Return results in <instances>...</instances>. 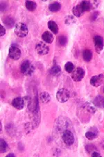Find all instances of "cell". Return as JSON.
<instances>
[{
  "label": "cell",
  "mask_w": 104,
  "mask_h": 157,
  "mask_svg": "<svg viewBox=\"0 0 104 157\" xmlns=\"http://www.w3.org/2000/svg\"><path fill=\"white\" fill-rule=\"evenodd\" d=\"M20 71L24 75L31 76L33 74L35 71V67L29 61L25 60L21 64Z\"/></svg>",
  "instance_id": "6da1fadb"
},
{
  "label": "cell",
  "mask_w": 104,
  "mask_h": 157,
  "mask_svg": "<svg viewBox=\"0 0 104 157\" xmlns=\"http://www.w3.org/2000/svg\"><path fill=\"white\" fill-rule=\"evenodd\" d=\"M14 32L17 36L20 38H24L28 35V29L27 26L23 22H18L15 26Z\"/></svg>",
  "instance_id": "7a4b0ae2"
},
{
  "label": "cell",
  "mask_w": 104,
  "mask_h": 157,
  "mask_svg": "<svg viewBox=\"0 0 104 157\" xmlns=\"http://www.w3.org/2000/svg\"><path fill=\"white\" fill-rule=\"evenodd\" d=\"M62 140L63 143L67 146H71L74 143V136L70 130L65 129L62 133Z\"/></svg>",
  "instance_id": "3957f363"
},
{
  "label": "cell",
  "mask_w": 104,
  "mask_h": 157,
  "mask_svg": "<svg viewBox=\"0 0 104 157\" xmlns=\"http://www.w3.org/2000/svg\"><path fill=\"white\" fill-rule=\"evenodd\" d=\"M70 97V92L66 88L59 89L56 93V99L61 103L66 102L69 100Z\"/></svg>",
  "instance_id": "277c9868"
},
{
  "label": "cell",
  "mask_w": 104,
  "mask_h": 157,
  "mask_svg": "<svg viewBox=\"0 0 104 157\" xmlns=\"http://www.w3.org/2000/svg\"><path fill=\"white\" fill-rule=\"evenodd\" d=\"M85 75V72L84 69L78 67V68L74 69V70L73 71L72 73V78L74 81L79 82L84 78Z\"/></svg>",
  "instance_id": "5b68a950"
},
{
  "label": "cell",
  "mask_w": 104,
  "mask_h": 157,
  "mask_svg": "<svg viewBox=\"0 0 104 157\" xmlns=\"http://www.w3.org/2000/svg\"><path fill=\"white\" fill-rule=\"evenodd\" d=\"M21 50L17 46L12 45L9 49V56L13 60H18L21 56Z\"/></svg>",
  "instance_id": "8992f818"
},
{
  "label": "cell",
  "mask_w": 104,
  "mask_h": 157,
  "mask_svg": "<svg viewBox=\"0 0 104 157\" xmlns=\"http://www.w3.org/2000/svg\"><path fill=\"white\" fill-rule=\"evenodd\" d=\"M36 51L39 55H46L49 53V47L43 42H39L36 45Z\"/></svg>",
  "instance_id": "52a82bcc"
},
{
  "label": "cell",
  "mask_w": 104,
  "mask_h": 157,
  "mask_svg": "<svg viewBox=\"0 0 104 157\" xmlns=\"http://www.w3.org/2000/svg\"><path fill=\"white\" fill-rule=\"evenodd\" d=\"M94 47L97 53L100 54L103 50L104 47V41L103 38L100 36H96L94 38Z\"/></svg>",
  "instance_id": "ba28073f"
},
{
  "label": "cell",
  "mask_w": 104,
  "mask_h": 157,
  "mask_svg": "<svg viewBox=\"0 0 104 157\" xmlns=\"http://www.w3.org/2000/svg\"><path fill=\"white\" fill-rule=\"evenodd\" d=\"M104 80V74H100L99 75H95L93 76L90 79V83L92 86L94 87H99V86H101L103 83V81Z\"/></svg>",
  "instance_id": "9c48e42d"
},
{
  "label": "cell",
  "mask_w": 104,
  "mask_h": 157,
  "mask_svg": "<svg viewBox=\"0 0 104 157\" xmlns=\"http://www.w3.org/2000/svg\"><path fill=\"white\" fill-rule=\"evenodd\" d=\"M24 99L25 98L20 97H16L12 101V106L17 110H22L24 108L25 104H26V101Z\"/></svg>",
  "instance_id": "30bf717a"
},
{
  "label": "cell",
  "mask_w": 104,
  "mask_h": 157,
  "mask_svg": "<svg viewBox=\"0 0 104 157\" xmlns=\"http://www.w3.org/2000/svg\"><path fill=\"white\" fill-rule=\"evenodd\" d=\"M98 135H99V131H98L97 128L95 127L90 128V129L86 132L85 134L86 138L88 140H90V141L97 138Z\"/></svg>",
  "instance_id": "8fae6325"
},
{
  "label": "cell",
  "mask_w": 104,
  "mask_h": 157,
  "mask_svg": "<svg viewBox=\"0 0 104 157\" xmlns=\"http://www.w3.org/2000/svg\"><path fill=\"white\" fill-rule=\"evenodd\" d=\"M93 104L96 107L99 108H104V97L101 95H97L93 101Z\"/></svg>",
  "instance_id": "7c38bea8"
},
{
  "label": "cell",
  "mask_w": 104,
  "mask_h": 157,
  "mask_svg": "<svg viewBox=\"0 0 104 157\" xmlns=\"http://www.w3.org/2000/svg\"><path fill=\"white\" fill-rule=\"evenodd\" d=\"M42 39L43 40L44 42L47 43H53V40H54V38H53V34L51 33H50L48 31H46L44 32L42 35Z\"/></svg>",
  "instance_id": "4fadbf2b"
},
{
  "label": "cell",
  "mask_w": 104,
  "mask_h": 157,
  "mask_svg": "<svg viewBox=\"0 0 104 157\" xmlns=\"http://www.w3.org/2000/svg\"><path fill=\"white\" fill-rule=\"evenodd\" d=\"M72 12L74 16L76 17V18H80V17L85 13L81 5H80V4H79L75 6L73 8Z\"/></svg>",
  "instance_id": "5bb4252c"
},
{
  "label": "cell",
  "mask_w": 104,
  "mask_h": 157,
  "mask_svg": "<svg viewBox=\"0 0 104 157\" xmlns=\"http://www.w3.org/2000/svg\"><path fill=\"white\" fill-rule=\"evenodd\" d=\"M47 26L52 33L54 34H58L59 31L58 26V24L54 22V21H51V20L49 21V22H48L47 24Z\"/></svg>",
  "instance_id": "9a60e30c"
},
{
  "label": "cell",
  "mask_w": 104,
  "mask_h": 157,
  "mask_svg": "<svg viewBox=\"0 0 104 157\" xmlns=\"http://www.w3.org/2000/svg\"><path fill=\"white\" fill-rule=\"evenodd\" d=\"M40 99L43 104H47L51 101V95L47 92H42L40 93Z\"/></svg>",
  "instance_id": "2e32d148"
},
{
  "label": "cell",
  "mask_w": 104,
  "mask_h": 157,
  "mask_svg": "<svg viewBox=\"0 0 104 157\" xmlns=\"http://www.w3.org/2000/svg\"><path fill=\"white\" fill-rule=\"evenodd\" d=\"M49 73L54 76H59L61 73V68L58 65H54L49 70Z\"/></svg>",
  "instance_id": "e0dca14e"
},
{
  "label": "cell",
  "mask_w": 104,
  "mask_h": 157,
  "mask_svg": "<svg viewBox=\"0 0 104 157\" xmlns=\"http://www.w3.org/2000/svg\"><path fill=\"white\" fill-rule=\"evenodd\" d=\"M83 58L85 62H90L92 59V52L90 49H86L83 51Z\"/></svg>",
  "instance_id": "ac0fdd59"
},
{
  "label": "cell",
  "mask_w": 104,
  "mask_h": 157,
  "mask_svg": "<svg viewBox=\"0 0 104 157\" xmlns=\"http://www.w3.org/2000/svg\"><path fill=\"white\" fill-rule=\"evenodd\" d=\"M3 22L8 28H12L15 24V20L10 16H7L3 19Z\"/></svg>",
  "instance_id": "d6986e66"
},
{
  "label": "cell",
  "mask_w": 104,
  "mask_h": 157,
  "mask_svg": "<svg viewBox=\"0 0 104 157\" xmlns=\"http://www.w3.org/2000/svg\"><path fill=\"white\" fill-rule=\"evenodd\" d=\"M80 4L81 5V6L83 9L84 12H86V11H91L92 9H93V7H92V4L91 1H83L80 3Z\"/></svg>",
  "instance_id": "ffe728a7"
},
{
  "label": "cell",
  "mask_w": 104,
  "mask_h": 157,
  "mask_svg": "<svg viewBox=\"0 0 104 157\" xmlns=\"http://www.w3.org/2000/svg\"><path fill=\"white\" fill-rule=\"evenodd\" d=\"M61 9V4L59 2H53L51 3L49 6V9L51 12L56 13L59 11Z\"/></svg>",
  "instance_id": "44dd1931"
},
{
  "label": "cell",
  "mask_w": 104,
  "mask_h": 157,
  "mask_svg": "<svg viewBox=\"0 0 104 157\" xmlns=\"http://www.w3.org/2000/svg\"><path fill=\"white\" fill-rule=\"evenodd\" d=\"M25 6L28 11H34L37 8V4L36 2L32 1H26L25 2Z\"/></svg>",
  "instance_id": "7402d4cb"
},
{
  "label": "cell",
  "mask_w": 104,
  "mask_h": 157,
  "mask_svg": "<svg viewBox=\"0 0 104 157\" xmlns=\"http://www.w3.org/2000/svg\"><path fill=\"white\" fill-rule=\"evenodd\" d=\"M8 150H9V145H8L6 141L3 138H1L0 140V151H1V153L6 152Z\"/></svg>",
  "instance_id": "603a6c76"
},
{
  "label": "cell",
  "mask_w": 104,
  "mask_h": 157,
  "mask_svg": "<svg viewBox=\"0 0 104 157\" xmlns=\"http://www.w3.org/2000/svg\"><path fill=\"white\" fill-rule=\"evenodd\" d=\"M83 107L84 108H85L86 111L91 113H94L96 112V111H97L96 106H94V104H91V103H86L83 106Z\"/></svg>",
  "instance_id": "cb8c5ba5"
},
{
  "label": "cell",
  "mask_w": 104,
  "mask_h": 157,
  "mask_svg": "<svg viewBox=\"0 0 104 157\" xmlns=\"http://www.w3.org/2000/svg\"><path fill=\"white\" fill-rule=\"evenodd\" d=\"M75 69V67H74V65L72 64V62H67L66 64L65 65V71L67 72H68V73H72L73 71Z\"/></svg>",
  "instance_id": "d4e9b609"
},
{
  "label": "cell",
  "mask_w": 104,
  "mask_h": 157,
  "mask_svg": "<svg viewBox=\"0 0 104 157\" xmlns=\"http://www.w3.org/2000/svg\"><path fill=\"white\" fill-rule=\"evenodd\" d=\"M58 43L59 45L62 46H65L66 44L67 43V38L66 36H61L58 38Z\"/></svg>",
  "instance_id": "484cf974"
},
{
  "label": "cell",
  "mask_w": 104,
  "mask_h": 157,
  "mask_svg": "<svg viewBox=\"0 0 104 157\" xmlns=\"http://www.w3.org/2000/svg\"><path fill=\"white\" fill-rule=\"evenodd\" d=\"M74 22H76V19L73 15H67L65 19V23L67 25L74 24Z\"/></svg>",
  "instance_id": "4316f807"
},
{
  "label": "cell",
  "mask_w": 104,
  "mask_h": 157,
  "mask_svg": "<svg viewBox=\"0 0 104 157\" xmlns=\"http://www.w3.org/2000/svg\"><path fill=\"white\" fill-rule=\"evenodd\" d=\"M6 34V29L2 24L1 25V29H0V36H3Z\"/></svg>",
  "instance_id": "83f0119b"
},
{
  "label": "cell",
  "mask_w": 104,
  "mask_h": 157,
  "mask_svg": "<svg viewBox=\"0 0 104 157\" xmlns=\"http://www.w3.org/2000/svg\"><path fill=\"white\" fill-rule=\"evenodd\" d=\"M92 156H94V157H101V154H99V152H93L92 153Z\"/></svg>",
  "instance_id": "f1b7e54d"
},
{
  "label": "cell",
  "mask_w": 104,
  "mask_h": 157,
  "mask_svg": "<svg viewBox=\"0 0 104 157\" xmlns=\"http://www.w3.org/2000/svg\"><path fill=\"white\" fill-rule=\"evenodd\" d=\"M97 17H98V13L97 12H94L92 15V19L93 20H96V19L97 18Z\"/></svg>",
  "instance_id": "f546056e"
},
{
  "label": "cell",
  "mask_w": 104,
  "mask_h": 157,
  "mask_svg": "<svg viewBox=\"0 0 104 157\" xmlns=\"http://www.w3.org/2000/svg\"><path fill=\"white\" fill-rule=\"evenodd\" d=\"M6 156L7 157H10V156L11 157H14V156H15V155L14 154H13V153H9V154H8Z\"/></svg>",
  "instance_id": "4dcf8cb0"
},
{
  "label": "cell",
  "mask_w": 104,
  "mask_h": 157,
  "mask_svg": "<svg viewBox=\"0 0 104 157\" xmlns=\"http://www.w3.org/2000/svg\"><path fill=\"white\" fill-rule=\"evenodd\" d=\"M2 130V125H1V131Z\"/></svg>",
  "instance_id": "1f68e13d"
},
{
  "label": "cell",
  "mask_w": 104,
  "mask_h": 157,
  "mask_svg": "<svg viewBox=\"0 0 104 157\" xmlns=\"http://www.w3.org/2000/svg\"><path fill=\"white\" fill-rule=\"evenodd\" d=\"M103 92H104V90H103Z\"/></svg>",
  "instance_id": "d6a6232c"
}]
</instances>
